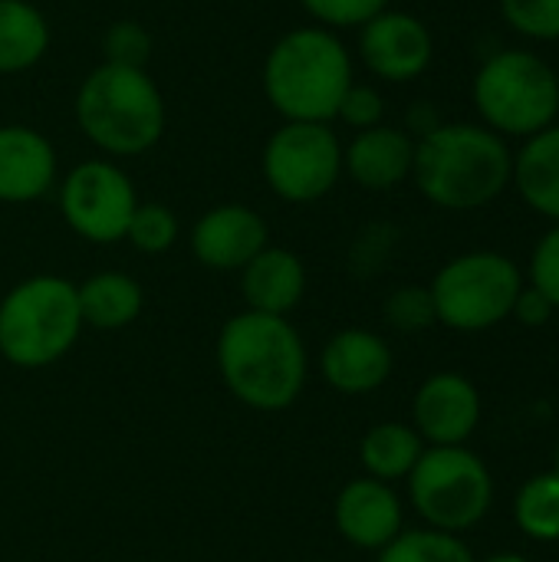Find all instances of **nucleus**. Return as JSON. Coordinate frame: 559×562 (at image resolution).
<instances>
[{
  "instance_id": "obj_1",
  "label": "nucleus",
  "mask_w": 559,
  "mask_h": 562,
  "mask_svg": "<svg viewBox=\"0 0 559 562\" xmlns=\"http://www.w3.org/2000/svg\"><path fill=\"white\" fill-rule=\"evenodd\" d=\"M217 372L227 392L254 412H287L306 385L310 356L287 316L244 310L217 333Z\"/></svg>"
},
{
  "instance_id": "obj_2",
  "label": "nucleus",
  "mask_w": 559,
  "mask_h": 562,
  "mask_svg": "<svg viewBox=\"0 0 559 562\" xmlns=\"http://www.w3.org/2000/svg\"><path fill=\"white\" fill-rule=\"evenodd\" d=\"M412 178L445 211H478L514 181V151L488 125L441 122L415 142Z\"/></svg>"
},
{
  "instance_id": "obj_3",
  "label": "nucleus",
  "mask_w": 559,
  "mask_h": 562,
  "mask_svg": "<svg viewBox=\"0 0 559 562\" xmlns=\"http://www.w3.org/2000/svg\"><path fill=\"white\" fill-rule=\"evenodd\" d=\"M349 86L353 59L323 26H300L267 53L264 92L287 122H333Z\"/></svg>"
},
{
  "instance_id": "obj_4",
  "label": "nucleus",
  "mask_w": 559,
  "mask_h": 562,
  "mask_svg": "<svg viewBox=\"0 0 559 562\" xmlns=\"http://www.w3.org/2000/svg\"><path fill=\"white\" fill-rule=\"evenodd\" d=\"M76 122L105 155H142L165 132V99L138 66H96L76 92Z\"/></svg>"
},
{
  "instance_id": "obj_5",
  "label": "nucleus",
  "mask_w": 559,
  "mask_h": 562,
  "mask_svg": "<svg viewBox=\"0 0 559 562\" xmlns=\"http://www.w3.org/2000/svg\"><path fill=\"white\" fill-rule=\"evenodd\" d=\"M82 333L76 283L56 273L20 280L0 300V356L16 369L59 362Z\"/></svg>"
},
{
  "instance_id": "obj_6",
  "label": "nucleus",
  "mask_w": 559,
  "mask_h": 562,
  "mask_svg": "<svg viewBox=\"0 0 559 562\" xmlns=\"http://www.w3.org/2000/svg\"><path fill=\"white\" fill-rule=\"evenodd\" d=\"M474 105L501 138H530L557 119V69L530 49H501L474 76Z\"/></svg>"
},
{
  "instance_id": "obj_7",
  "label": "nucleus",
  "mask_w": 559,
  "mask_h": 562,
  "mask_svg": "<svg viewBox=\"0 0 559 562\" xmlns=\"http://www.w3.org/2000/svg\"><path fill=\"white\" fill-rule=\"evenodd\" d=\"M438 323L455 333H484L501 326L524 290L517 263L494 250H471L448 260L432 280Z\"/></svg>"
},
{
  "instance_id": "obj_8",
  "label": "nucleus",
  "mask_w": 559,
  "mask_h": 562,
  "mask_svg": "<svg viewBox=\"0 0 559 562\" xmlns=\"http://www.w3.org/2000/svg\"><path fill=\"white\" fill-rule=\"evenodd\" d=\"M409 497L432 530L458 537L488 517L494 504V481L488 464L465 445L425 448L409 474Z\"/></svg>"
},
{
  "instance_id": "obj_9",
  "label": "nucleus",
  "mask_w": 559,
  "mask_h": 562,
  "mask_svg": "<svg viewBox=\"0 0 559 562\" xmlns=\"http://www.w3.org/2000/svg\"><path fill=\"white\" fill-rule=\"evenodd\" d=\"M343 175V145L329 122H283L264 148V178L277 198L310 204Z\"/></svg>"
},
{
  "instance_id": "obj_10",
  "label": "nucleus",
  "mask_w": 559,
  "mask_h": 562,
  "mask_svg": "<svg viewBox=\"0 0 559 562\" xmlns=\"http://www.w3.org/2000/svg\"><path fill=\"white\" fill-rule=\"evenodd\" d=\"M59 207L72 234H79L82 240L115 244L125 240L128 221L138 207V194L119 165L92 158L66 175L59 188Z\"/></svg>"
},
{
  "instance_id": "obj_11",
  "label": "nucleus",
  "mask_w": 559,
  "mask_h": 562,
  "mask_svg": "<svg viewBox=\"0 0 559 562\" xmlns=\"http://www.w3.org/2000/svg\"><path fill=\"white\" fill-rule=\"evenodd\" d=\"M359 30V56L385 82L418 79L435 56L432 33L415 13L382 10Z\"/></svg>"
},
{
  "instance_id": "obj_12",
  "label": "nucleus",
  "mask_w": 559,
  "mask_h": 562,
  "mask_svg": "<svg viewBox=\"0 0 559 562\" xmlns=\"http://www.w3.org/2000/svg\"><path fill=\"white\" fill-rule=\"evenodd\" d=\"M412 422L432 448L465 445L481 425V395L461 372H435L415 392Z\"/></svg>"
},
{
  "instance_id": "obj_13",
  "label": "nucleus",
  "mask_w": 559,
  "mask_h": 562,
  "mask_svg": "<svg viewBox=\"0 0 559 562\" xmlns=\"http://www.w3.org/2000/svg\"><path fill=\"white\" fill-rule=\"evenodd\" d=\"M267 244V221L247 204H217L191 231V250L208 270H244Z\"/></svg>"
},
{
  "instance_id": "obj_14",
  "label": "nucleus",
  "mask_w": 559,
  "mask_h": 562,
  "mask_svg": "<svg viewBox=\"0 0 559 562\" xmlns=\"http://www.w3.org/2000/svg\"><path fill=\"white\" fill-rule=\"evenodd\" d=\"M402 501L392 484L376 477L349 481L333 504V524L339 537L356 550H385L402 533Z\"/></svg>"
},
{
  "instance_id": "obj_15",
  "label": "nucleus",
  "mask_w": 559,
  "mask_h": 562,
  "mask_svg": "<svg viewBox=\"0 0 559 562\" xmlns=\"http://www.w3.org/2000/svg\"><path fill=\"white\" fill-rule=\"evenodd\" d=\"M320 372L343 395H369L392 375V349L372 329H339L320 352Z\"/></svg>"
},
{
  "instance_id": "obj_16",
  "label": "nucleus",
  "mask_w": 559,
  "mask_h": 562,
  "mask_svg": "<svg viewBox=\"0 0 559 562\" xmlns=\"http://www.w3.org/2000/svg\"><path fill=\"white\" fill-rule=\"evenodd\" d=\"M56 181V151L30 125H0V201L30 204Z\"/></svg>"
},
{
  "instance_id": "obj_17",
  "label": "nucleus",
  "mask_w": 559,
  "mask_h": 562,
  "mask_svg": "<svg viewBox=\"0 0 559 562\" xmlns=\"http://www.w3.org/2000/svg\"><path fill=\"white\" fill-rule=\"evenodd\" d=\"M412 165H415L412 135L385 122L356 132V138L343 148V171H349V178L369 191L399 188L412 175Z\"/></svg>"
},
{
  "instance_id": "obj_18",
  "label": "nucleus",
  "mask_w": 559,
  "mask_h": 562,
  "mask_svg": "<svg viewBox=\"0 0 559 562\" xmlns=\"http://www.w3.org/2000/svg\"><path fill=\"white\" fill-rule=\"evenodd\" d=\"M241 293L247 310L267 316H287L300 306L306 293V267L287 247H264L244 270H241Z\"/></svg>"
},
{
  "instance_id": "obj_19",
  "label": "nucleus",
  "mask_w": 559,
  "mask_h": 562,
  "mask_svg": "<svg viewBox=\"0 0 559 562\" xmlns=\"http://www.w3.org/2000/svg\"><path fill=\"white\" fill-rule=\"evenodd\" d=\"M76 296H79L82 326H92L102 333H115V329L132 326L145 306V293H142L138 280L122 273V270L92 273L89 280H82L76 286Z\"/></svg>"
},
{
  "instance_id": "obj_20",
  "label": "nucleus",
  "mask_w": 559,
  "mask_h": 562,
  "mask_svg": "<svg viewBox=\"0 0 559 562\" xmlns=\"http://www.w3.org/2000/svg\"><path fill=\"white\" fill-rule=\"evenodd\" d=\"M514 184L527 207L559 224V125L524 138V148L514 155Z\"/></svg>"
},
{
  "instance_id": "obj_21",
  "label": "nucleus",
  "mask_w": 559,
  "mask_h": 562,
  "mask_svg": "<svg viewBox=\"0 0 559 562\" xmlns=\"http://www.w3.org/2000/svg\"><path fill=\"white\" fill-rule=\"evenodd\" d=\"M422 454H425L422 435L402 422L372 425L359 441V461L366 468V477H376L382 484L409 481Z\"/></svg>"
},
{
  "instance_id": "obj_22",
  "label": "nucleus",
  "mask_w": 559,
  "mask_h": 562,
  "mask_svg": "<svg viewBox=\"0 0 559 562\" xmlns=\"http://www.w3.org/2000/svg\"><path fill=\"white\" fill-rule=\"evenodd\" d=\"M49 26L26 0H0V72H23L43 59Z\"/></svg>"
},
{
  "instance_id": "obj_23",
  "label": "nucleus",
  "mask_w": 559,
  "mask_h": 562,
  "mask_svg": "<svg viewBox=\"0 0 559 562\" xmlns=\"http://www.w3.org/2000/svg\"><path fill=\"white\" fill-rule=\"evenodd\" d=\"M514 520L524 537L540 540V543H557L559 540V474L547 471L530 477L514 504Z\"/></svg>"
},
{
  "instance_id": "obj_24",
  "label": "nucleus",
  "mask_w": 559,
  "mask_h": 562,
  "mask_svg": "<svg viewBox=\"0 0 559 562\" xmlns=\"http://www.w3.org/2000/svg\"><path fill=\"white\" fill-rule=\"evenodd\" d=\"M376 562H478L468 543L441 530H402Z\"/></svg>"
},
{
  "instance_id": "obj_25",
  "label": "nucleus",
  "mask_w": 559,
  "mask_h": 562,
  "mask_svg": "<svg viewBox=\"0 0 559 562\" xmlns=\"http://www.w3.org/2000/svg\"><path fill=\"white\" fill-rule=\"evenodd\" d=\"M125 240L142 250V254H165L175 247L178 240V217L171 207L165 204H138L132 221H128V231H125Z\"/></svg>"
},
{
  "instance_id": "obj_26",
  "label": "nucleus",
  "mask_w": 559,
  "mask_h": 562,
  "mask_svg": "<svg viewBox=\"0 0 559 562\" xmlns=\"http://www.w3.org/2000/svg\"><path fill=\"white\" fill-rule=\"evenodd\" d=\"M385 319L399 333H422L438 323L435 300L428 286H402L385 300Z\"/></svg>"
},
{
  "instance_id": "obj_27",
  "label": "nucleus",
  "mask_w": 559,
  "mask_h": 562,
  "mask_svg": "<svg viewBox=\"0 0 559 562\" xmlns=\"http://www.w3.org/2000/svg\"><path fill=\"white\" fill-rule=\"evenodd\" d=\"M501 13L527 40H559V0H501Z\"/></svg>"
},
{
  "instance_id": "obj_28",
  "label": "nucleus",
  "mask_w": 559,
  "mask_h": 562,
  "mask_svg": "<svg viewBox=\"0 0 559 562\" xmlns=\"http://www.w3.org/2000/svg\"><path fill=\"white\" fill-rule=\"evenodd\" d=\"M105 63H115V66H138L145 69V59L152 53V36L142 23L135 20H119L105 30Z\"/></svg>"
},
{
  "instance_id": "obj_29",
  "label": "nucleus",
  "mask_w": 559,
  "mask_h": 562,
  "mask_svg": "<svg viewBox=\"0 0 559 562\" xmlns=\"http://www.w3.org/2000/svg\"><path fill=\"white\" fill-rule=\"evenodd\" d=\"M306 13L326 26H362L382 10H389V0H300Z\"/></svg>"
},
{
  "instance_id": "obj_30",
  "label": "nucleus",
  "mask_w": 559,
  "mask_h": 562,
  "mask_svg": "<svg viewBox=\"0 0 559 562\" xmlns=\"http://www.w3.org/2000/svg\"><path fill=\"white\" fill-rule=\"evenodd\" d=\"M530 286L559 310V224H554L530 254Z\"/></svg>"
},
{
  "instance_id": "obj_31",
  "label": "nucleus",
  "mask_w": 559,
  "mask_h": 562,
  "mask_svg": "<svg viewBox=\"0 0 559 562\" xmlns=\"http://www.w3.org/2000/svg\"><path fill=\"white\" fill-rule=\"evenodd\" d=\"M336 119H343V122H346L349 128H356V132H366V128L382 125V119H385V102H382V95H379L372 86L353 82L349 92H346L343 102H339Z\"/></svg>"
},
{
  "instance_id": "obj_32",
  "label": "nucleus",
  "mask_w": 559,
  "mask_h": 562,
  "mask_svg": "<svg viewBox=\"0 0 559 562\" xmlns=\"http://www.w3.org/2000/svg\"><path fill=\"white\" fill-rule=\"evenodd\" d=\"M554 313H557L554 303H550L540 290L524 286V290L517 293V303H514V313H511V316H517V323H524L527 329H540V326L550 323Z\"/></svg>"
},
{
  "instance_id": "obj_33",
  "label": "nucleus",
  "mask_w": 559,
  "mask_h": 562,
  "mask_svg": "<svg viewBox=\"0 0 559 562\" xmlns=\"http://www.w3.org/2000/svg\"><path fill=\"white\" fill-rule=\"evenodd\" d=\"M484 562H527L524 557H517V553H497V557H491V560Z\"/></svg>"
},
{
  "instance_id": "obj_34",
  "label": "nucleus",
  "mask_w": 559,
  "mask_h": 562,
  "mask_svg": "<svg viewBox=\"0 0 559 562\" xmlns=\"http://www.w3.org/2000/svg\"><path fill=\"white\" fill-rule=\"evenodd\" d=\"M554 471L559 474V441H557V454H554Z\"/></svg>"
}]
</instances>
